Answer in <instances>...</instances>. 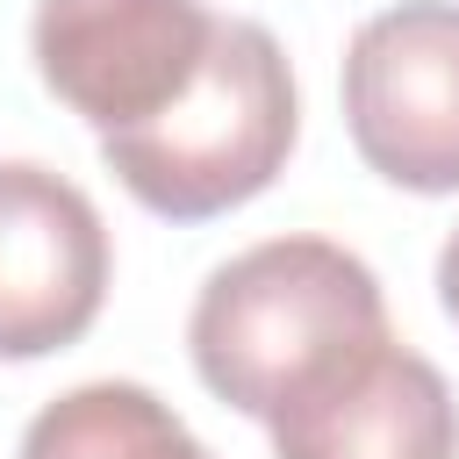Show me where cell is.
<instances>
[{"label": "cell", "mask_w": 459, "mask_h": 459, "mask_svg": "<svg viewBox=\"0 0 459 459\" xmlns=\"http://www.w3.org/2000/svg\"><path fill=\"white\" fill-rule=\"evenodd\" d=\"M215 43L201 0H36L29 57L43 86L100 136L172 108Z\"/></svg>", "instance_id": "cell-4"}, {"label": "cell", "mask_w": 459, "mask_h": 459, "mask_svg": "<svg viewBox=\"0 0 459 459\" xmlns=\"http://www.w3.org/2000/svg\"><path fill=\"white\" fill-rule=\"evenodd\" d=\"M387 301L359 251L330 237H265L208 273L186 316V351L208 394L273 423L287 402L387 344Z\"/></svg>", "instance_id": "cell-1"}, {"label": "cell", "mask_w": 459, "mask_h": 459, "mask_svg": "<svg viewBox=\"0 0 459 459\" xmlns=\"http://www.w3.org/2000/svg\"><path fill=\"white\" fill-rule=\"evenodd\" d=\"M437 301H445V316L459 323V230H452L445 251H437Z\"/></svg>", "instance_id": "cell-8"}, {"label": "cell", "mask_w": 459, "mask_h": 459, "mask_svg": "<svg viewBox=\"0 0 459 459\" xmlns=\"http://www.w3.org/2000/svg\"><path fill=\"white\" fill-rule=\"evenodd\" d=\"M273 459H459V402L409 344H373L273 423Z\"/></svg>", "instance_id": "cell-6"}, {"label": "cell", "mask_w": 459, "mask_h": 459, "mask_svg": "<svg viewBox=\"0 0 459 459\" xmlns=\"http://www.w3.org/2000/svg\"><path fill=\"white\" fill-rule=\"evenodd\" d=\"M14 459H208V445L136 380H86L29 416Z\"/></svg>", "instance_id": "cell-7"}, {"label": "cell", "mask_w": 459, "mask_h": 459, "mask_svg": "<svg viewBox=\"0 0 459 459\" xmlns=\"http://www.w3.org/2000/svg\"><path fill=\"white\" fill-rule=\"evenodd\" d=\"M344 129L409 194H459V0H402L344 50Z\"/></svg>", "instance_id": "cell-3"}, {"label": "cell", "mask_w": 459, "mask_h": 459, "mask_svg": "<svg viewBox=\"0 0 459 459\" xmlns=\"http://www.w3.org/2000/svg\"><path fill=\"white\" fill-rule=\"evenodd\" d=\"M301 100L287 50L265 22L215 14V43L194 72V86L158 108L151 122L108 129L100 158L108 172L165 222H208L265 194L294 151Z\"/></svg>", "instance_id": "cell-2"}, {"label": "cell", "mask_w": 459, "mask_h": 459, "mask_svg": "<svg viewBox=\"0 0 459 459\" xmlns=\"http://www.w3.org/2000/svg\"><path fill=\"white\" fill-rule=\"evenodd\" d=\"M108 222L50 165L0 158V359H43L108 301Z\"/></svg>", "instance_id": "cell-5"}]
</instances>
